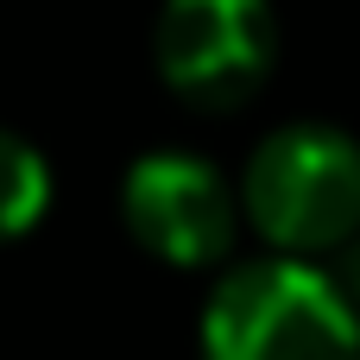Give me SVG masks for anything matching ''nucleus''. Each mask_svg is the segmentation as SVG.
Masks as SVG:
<instances>
[{
  "instance_id": "1",
  "label": "nucleus",
  "mask_w": 360,
  "mask_h": 360,
  "mask_svg": "<svg viewBox=\"0 0 360 360\" xmlns=\"http://www.w3.org/2000/svg\"><path fill=\"white\" fill-rule=\"evenodd\" d=\"M202 360H360V310L297 253L240 259L202 304Z\"/></svg>"
},
{
  "instance_id": "6",
  "label": "nucleus",
  "mask_w": 360,
  "mask_h": 360,
  "mask_svg": "<svg viewBox=\"0 0 360 360\" xmlns=\"http://www.w3.org/2000/svg\"><path fill=\"white\" fill-rule=\"evenodd\" d=\"M335 278H342V291H348V304L360 310V234L348 240V247H342V272H335Z\"/></svg>"
},
{
  "instance_id": "2",
  "label": "nucleus",
  "mask_w": 360,
  "mask_h": 360,
  "mask_svg": "<svg viewBox=\"0 0 360 360\" xmlns=\"http://www.w3.org/2000/svg\"><path fill=\"white\" fill-rule=\"evenodd\" d=\"M240 209L272 253H342L360 234V139L323 120L272 127L240 171Z\"/></svg>"
},
{
  "instance_id": "3",
  "label": "nucleus",
  "mask_w": 360,
  "mask_h": 360,
  "mask_svg": "<svg viewBox=\"0 0 360 360\" xmlns=\"http://www.w3.org/2000/svg\"><path fill=\"white\" fill-rule=\"evenodd\" d=\"M152 63L177 101L234 114L278 63L272 0H165L152 25Z\"/></svg>"
},
{
  "instance_id": "4",
  "label": "nucleus",
  "mask_w": 360,
  "mask_h": 360,
  "mask_svg": "<svg viewBox=\"0 0 360 360\" xmlns=\"http://www.w3.org/2000/svg\"><path fill=\"white\" fill-rule=\"evenodd\" d=\"M240 190L196 152H146L127 165L120 177V221L127 234L177 266V272H202V266H221L234 253V234H240Z\"/></svg>"
},
{
  "instance_id": "5",
  "label": "nucleus",
  "mask_w": 360,
  "mask_h": 360,
  "mask_svg": "<svg viewBox=\"0 0 360 360\" xmlns=\"http://www.w3.org/2000/svg\"><path fill=\"white\" fill-rule=\"evenodd\" d=\"M44 209H51V158L25 133L0 127V247L25 240L44 221Z\"/></svg>"
}]
</instances>
